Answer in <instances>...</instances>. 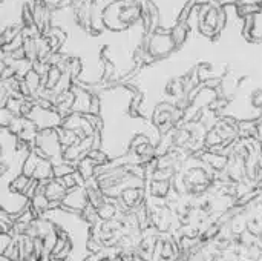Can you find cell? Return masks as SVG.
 <instances>
[{
  "label": "cell",
  "mask_w": 262,
  "mask_h": 261,
  "mask_svg": "<svg viewBox=\"0 0 262 261\" xmlns=\"http://www.w3.org/2000/svg\"><path fill=\"white\" fill-rule=\"evenodd\" d=\"M63 205L71 208L72 211H83L88 206V200L80 191H75L63 198Z\"/></svg>",
  "instance_id": "6da1fadb"
},
{
  "label": "cell",
  "mask_w": 262,
  "mask_h": 261,
  "mask_svg": "<svg viewBox=\"0 0 262 261\" xmlns=\"http://www.w3.org/2000/svg\"><path fill=\"white\" fill-rule=\"evenodd\" d=\"M45 195L49 198V202L61 200V198L64 197V188H61V186H58V185L52 183V185H49V186L46 188Z\"/></svg>",
  "instance_id": "7a4b0ae2"
},
{
  "label": "cell",
  "mask_w": 262,
  "mask_h": 261,
  "mask_svg": "<svg viewBox=\"0 0 262 261\" xmlns=\"http://www.w3.org/2000/svg\"><path fill=\"white\" fill-rule=\"evenodd\" d=\"M49 261H66L64 258H60V257H54V255H51L49 257Z\"/></svg>",
  "instance_id": "277c9868"
},
{
  "label": "cell",
  "mask_w": 262,
  "mask_h": 261,
  "mask_svg": "<svg viewBox=\"0 0 262 261\" xmlns=\"http://www.w3.org/2000/svg\"><path fill=\"white\" fill-rule=\"evenodd\" d=\"M97 214H98V218L101 222H111V220H114V217L117 214V209L112 205L104 203L100 209H97Z\"/></svg>",
  "instance_id": "3957f363"
}]
</instances>
